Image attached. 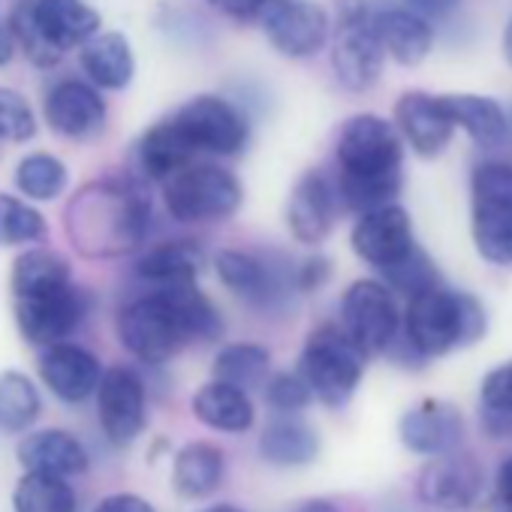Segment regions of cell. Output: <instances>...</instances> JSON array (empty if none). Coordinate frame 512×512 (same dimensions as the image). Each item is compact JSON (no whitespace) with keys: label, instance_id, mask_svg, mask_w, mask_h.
<instances>
[{"label":"cell","instance_id":"obj_1","mask_svg":"<svg viewBox=\"0 0 512 512\" xmlns=\"http://www.w3.org/2000/svg\"><path fill=\"white\" fill-rule=\"evenodd\" d=\"M223 335V317L208 296L190 287L154 290L118 314V341L142 362L163 365L190 341L208 344Z\"/></svg>","mask_w":512,"mask_h":512},{"label":"cell","instance_id":"obj_2","mask_svg":"<svg viewBox=\"0 0 512 512\" xmlns=\"http://www.w3.org/2000/svg\"><path fill=\"white\" fill-rule=\"evenodd\" d=\"M13 299L16 323L25 341L49 347L73 335L88 311L91 299L73 284L70 266L55 250H28L13 266Z\"/></svg>","mask_w":512,"mask_h":512},{"label":"cell","instance_id":"obj_3","mask_svg":"<svg viewBox=\"0 0 512 512\" xmlns=\"http://www.w3.org/2000/svg\"><path fill=\"white\" fill-rule=\"evenodd\" d=\"M151 226V202L130 184L94 181L67 205V235L88 260H112L136 250Z\"/></svg>","mask_w":512,"mask_h":512},{"label":"cell","instance_id":"obj_4","mask_svg":"<svg viewBox=\"0 0 512 512\" xmlns=\"http://www.w3.org/2000/svg\"><path fill=\"white\" fill-rule=\"evenodd\" d=\"M338 196L350 211L389 205L401 193V136L377 115H356L338 139Z\"/></svg>","mask_w":512,"mask_h":512},{"label":"cell","instance_id":"obj_5","mask_svg":"<svg viewBox=\"0 0 512 512\" xmlns=\"http://www.w3.org/2000/svg\"><path fill=\"white\" fill-rule=\"evenodd\" d=\"M485 329L488 317L476 296L446 290L440 284L410 296L404 335L419 359L446 356L458 347L476 344Z\"/></svg>","mask_w":512,"mask_h":512},{"label":"cell","instance_id":"obj_6","mask_svg":"<svg viewBox=\"0 0 512 512\" xmlns=\"http://www.w3.org/2000/svg\"><path fill=\"white\" fill-rule=\"evenodd\" d=\"M10 31L25 58L37 67H55L64 52L88 43L100 31V13L85 0H22Z\"/></svg>","mask_w":512,"mask_h":512},{"label":"cell","instance_id":"obj_7","mask_svg":"<svg viewBox=\"0 0 512 512\" xmlns=\"http://www.w3.org/2000/svg\"><path fill=\"white\" fill-rule=\"evenodd\" d=\"M365 353L341 326H320L308 335L302 350V377L311 386L314 398L326 407H344L362 383Z\"/></svg>","mask_w":512,"mask_h":512},{"label":"cell","instance_id":"obj_8","mask_svg":"<svg viewBox=\"0 0 512 512\" xmlns=\"http://www.w3.org/2000/svg\"><path fill=\"white\" fill-rule=\"evenodd\" d=\"M163 199L178 223H214L238 211L241 184L214 163H187L163 181Z\"/></svg>","mask_w":512,"mask_h":512},{"label":"cell","instance_id":"obj_9","mask_svg":"<svg viewBox=\"0 0 512 512\" xmlns=\"http://www.w3.org/2000/svg\"><path fill=\"white\" fill-rule=\"evenodd\" d=\"M470 187L476 250L494 266H512V166L479 163Z\"/></svg>","mask_w":512,"mask_h":512},{"label":"cell","instance_id":"obj_10","mask_svg":"<svg viewBox=\"0 0 512 512\" xmlns=\"http://www.w3.org/2000/svg\"><path fill=\"white\" fill-rule=\"evenodd\" d=\"M217 278L229 293L244 299L247 305L260 311H278L287 308L296 290V272L284 256L266 260L247 250H220L217 253Z\"/></svg>","mask_w":512,"mask_h":512},{"label":"cell","instance_id":"obj_11","mask_svg":"<svg viewBox=\"0 0 512 512\" xmlns=\"http://www.w3.org/2000/svg\"><path fill=\"white\" fill-rule=\"evenodd\" d=\"M383 46L374 34L365 0H341L338 4V40L332 67L347 91H368L383 73Z\"/></svg>","mask_w":512,"mask_h":512},{"label":"cell","instance_id":"obj_12","mask_svg":"<svg viewBox=\"0 0 512 512\" xmlns=\"http://www.w3.org/2000/svg\"><path fill=\"white\" fill-rule=\"evenodd\" d=\"M341 329L365 356L392 350L401 332L395 296L380 281H356L341 302Z\"/></svg>","mask_w":512,"mask_h":512},{"label":"cell","instance_id":"obj_13","mask_svg":"<svg viewBox=\"0 0 512 512\" xmlns=\"http://www.w3.org/2000/svg\"><path fill=\"white\" fill-rule=\"evenodd\" d=\"M172 121L196 154L232 157L247 145V136H250L244 115L229 100L214 97V94L187 100L172 115Z\"/></svg>","mask_w":512,"mask_h":512},{"label":"cell","instance_id":"obj_14","mask_svg":"<svg viewBox=\"0 0 512 512\" xmlns=\"http://www.w3.org/2000/svg\"><path fill=\"white\" fill-rule=\"evenodd\" d=\"M260 22L269 43L287 58H311L329 37V16L311 0H266Z\"/></svg>","mask_w":512,"mask_h":512},{"label":"cell","instance_id":"obj_15","mask_svg":"<svg viewBox=\"0 0 512 512\" xmlns=\"http://www.w3.org/2000/svg\"><path fill=\"white\" fill-rule=\"evenodd\" d=\"M97 416L103 434L115 446H127L145 431V383L133 368L115 365L103 371L97 386Z\"/></svg>","mask_w":512,"mask_h":512},{"label":"cell","instance_id":"obj_16","mask_svg":"<svg viewBox=\"0 0 512 512\" xmlns=\"http://www.w3.org/2000/svg\"><path fill=\"white\" fill-rule=\"evenodd\" d=\"M350 241H353V250H356L359 260H365L368 266H374L380 272L401 263L404 256L416 247L410 214L395 202L362 211L359 223L353 226Z\"/></svg>","mask_w":512,"mask_h":512},{"label":"cell","instance_id":"obj_17","mask_svg":"<svg viewBox=\"0 0 512 512\" xmlns=\"http://www.w3.org/2000/svg\"><path fill=\"white\" fill-rule=\"evenodd\" d=\"M398 434L401 443L416 455H446L464 440V416L449 401L425 398L401 416Z\"/></svg>","mask_w":512,"mask_h":512},{"label":"cell","instance_id":"obj_18","mask_svg":"<svg viewBox=\"0 0 512 512\" xmlns=\"http://www.w3.org/2000/svg\"><path fill=\"white\" fill-rule=\"evenodd\" d=\"M482 494V470L458 449L434 455L419 476V497L440 509H470Z\"/></svg>","mask_w":512,"mask_h":512},{"label":"cell","instance_id":"obj_19","mask_svg":"<svg viewBox=\"0 0 512 512\" xmlns=\"http://www.w3.org/2000/svg\"><path fill=\"white\" fill-rule=\"evenodd\" d=\"M46 121L64 139L82 142L106 127V103L94 85L64 79L46 97Z\"/></svg>","mask_w":512,"mask_h":512},{"label":"cell","instance_id":"obj_20","mask_svg":"<svg viewBox=\"0 0 512 512\" xmlns=\"http://www.w3.org/2000/svg\"><path fill=\"white\" fill-rule=\"evenodd\" d=\"M40 377L64 404L88 401L103 377L100 359L79 344H49L40 356Z\"/></svg>","mask_w":512,"mask_h":512},{"label":"cell","instance_id":"obj_21","mask_svg":"<svg viewBox=\"0 0 512 512\" xmlns=\"http://www.w3.org/2000/svg\"><path fill=\"white\" fill-rule=\"evenodd\" d=\"M335 211H338V187L332 184V178L320 169L305 172L293 187L290 208H287V223L293 238L302 244H320L335 226Z\"/></svg>","mask_w":512,"mask_h":512},{"label":"cell","instance_id":"obj_22","mask_svg":"<svg viewBox=\"0 0 512 512\" xmlns=\"http://www.w3.org/2000/svg\"><path fill=\"white\" fill-rule=\"evenodd\" d=\"M395 130L410 142L416 154L437 157L449 145L455 124L443 106V97L425 91H407L395 103Z\"/></svg>","mask_w":512,"mask_h":512},{"label":"cell","instance_id":"obj_23","mask_svg":"<svg viewBox=\"0 0 512 512\" xmlns=\"http://www.w3.org/2000/svg\"><path fill=\"white\" fill-rule=\"evenodd\" d=\"M19 464L28 473H52V476H85L91 467L88 449L82 446V440L64 428H46V431H34L28 434L19 449Z\"/></svg>","mask_w":512,"mask_h":512},{"label":"cell","instance_id":"obj_24","mask_svg":"<svg viewBox=\"0 0 512 512\" xmlns=\"http://www.w3.org/2000/svg\"><path fill=\"white\" fill-rule=\"evenodd\" d=\"M371 25H374V34H377L383 52H389L404 67L422 64L434 46V31H431L428 19L416 16L407 7L380 10L377 16H371Z\"/></svg>","mask_w":512,"mask_h":512},{"label":"cell","instance_id":"obj_25","mask_svg":"<svg viewBox=\"0 0 512 512\" xmlns=\"http://www.w3.org/2000/svg\"><path fill=\"white\" fill-rule=\"evenodd\" d=\"M202 272V250L193 241H166L151 247L136 263L139 281L154 290H175L196 284Z\"/></svg>","mask_w":512,"mask_h":512},{"label":"cell","instance_id":"obj_26","mask_svg":"<svg viewBox=\"0 0 512 512\" xmlns=\"http://www.w3.org/2000/svg\"><path fill=\"white\" fill-rule=\"evenodd\" d=\"M79 61H82V70L88 73V79L106 91H124L136 73L133 49H130L127 37L115 34V31L112 34L97 31L88 43H82Z\"/></svg>","mask_w":512,"mask_h":512},{"label":"cell","instance_id":"obj_27","mask_svg":"<svg viewBox=\"0 0 512 512\" xmlns=\"http://www.w3.org/2000/svg\"><path fill=\"white\" fill-rule=\"evenodd\" d=\"M190 407L202 425L223 431V434H241L256 419V410H253V401L247 398V392L238 386L220 383V380H211L208 386H202L193 395Z\"/></svg>","mask_w":512,"mask_h":512},{"label":"cell","instance_id":"obj_28","mask_svg":"<svg viewBox=\"0 0 512 512\" xmlns=\"http://www.w3.org/2000/svg\"><path fill=\"white\" fill-rule=\"evenodd\" d=\"M260 455L275 467H302L320 455V437L308 422L284 413L281 419H272L266 425L260 437Z\"/></svg>","mask_w":512,"mask_h":512},{"label":"cell","instance_id":"obj_29","mask_svg":"<svg viewBox=\"0 0 512 512\" xmlns=\"http://www.w3.org/2000/svg\"><path fill=\"white\" fill-rule=\"evenodd\" d=\"M223 470H226L223 452L214 443L196 440V443H187L175 455L172 485L184 500H199V497H208L220 488Z\"/></svg>","mask_w":512,"mask_h":512},{"label":"cell","instance_id":"obj_30","mask_svg":"<svg viewBox=\"0 0 512 512\" xmlns=\"http://www.w3.org/2000/svg\"><path fill=\"white\" fill-rule=\"evenodd\" d=\"M443 106L455 127H461L479 148H497L506 142L509 124L503 109L491 97L479 94H446Z\"/></svg>","mask_w":512,"mask_h":512},{"label":"cell","instance_id":"obj_31","mask_svg":"<svg viewBox=\"0 0 512 512\" xmlns=\"http://www.w3.org/2000/svg\"><path fill=\"white\" fill-rule=\"evenodd\" d=\"M193 157H196V151L187 145V139L181 136V130L175 127L172 118L151 127L139 142V166L154 181H166L169 175H175L178 169L193 163Z\"/></svg>","mask_w":512,"mask_h":512},{"label":"cell","instance_id":"obj_32","mask_svg":"<svg viewBox=\"0 0 512 512\" xmlns=\"http://www.w3.org/2000/svg\"><path fill=\"white\" fill-rule=\"evenodd\" d=\"M272 371V353L260 344H229L217 353L211 374L220 383L238 386V389H253L263 386Z\"/></svg>","mask_w":512,"mask_h":512},{"label":"cell","instance_id":"obj_33","mask_svg":"<svg viewBox=\"0 0 512 512\" xmlns=\"http://www.w3.org/2000/svg\"><path fill=\"white\" fill-rule=\"evenodd\" d=\"M479 422L485 434L512 437V359L491 368L479 389Z\"/></svg>","mask_w":512,"mask_h":512},{"label":"cell","instance_id":"obj_34","mask_svg":"<svg viewBox=\"0 0 512 512\" xmlns=\"http://www.w3.org/2000/svg\"><path fill=\"white\" fill-rule=\"evenodd\" d=\"M16 512H76V491L64 476L52 473H25L13 494Z\"/></svg>","mask_w":512,"mask_h":512},{"label":"cell","instance_id":"obj_35","mask_svg":"<svg viewBox=\"0 0 512 512\" xmlns=\"http://www.w3.org/2000/svg\"><path fill=\"white\" fill-rule=\"evenodd\" d=\"M40 392L37 386L19 374V371H4L0 374V431H28L37 416H40Z\"/></svg>","mask_w":512,"mask_h":512},{"label":"cell","instance_id":"obj_36","mask_svg":"<svg viewBox=\"0 0 512 512\" xmlns=\"http://www.w3.org/2000/svg\"><path fill=\"white\" fill-rule=\"evenodd\" d=\"M16 184L28 199L49 202L67 187V166L52 154H28L16 169Z\"/></svg>","mask_w":512,"mask_h":512},{"label":"cell","instance_id":"obj_37","mask_svg":"<svg viewBox=\"0 0 512 512\" xmlns=\"http://www.w3.org/2000/svg\"><path fill=\"white\" fill-rule=\"evenodd\" d=\"M46 238V217L19 196L0 193V247L34 244Z\"/></svg>","mask_w":512,"mask_h":512},{"label":"cell","instance_id":"obj_38","mask_svg":"<svg viewBox=\"0 0 512 512\" xmlns=\"http://www.w3.org/2000/svg\"><path fill=\"white\" fill-rule=\"evenodd\" d=\"M383 278L389 281L392 290L404 293L407 299L416 296V293H422V290H428V287H437L440 284V275H437V269L431 263V256L422 253L419 247H413L401 263L383 269Z\"/></svg>","mask_w":512,"mask_h":512},{"label":"cell","instance_id":"obj_39","mask_svg":"<svg viewBox=\"0 0 512 512\" xmlns=\"http://www.w3.org/2000/svg\"><path fill=\"white\" fill-rule=\"evenodd\" d=\"M34 133L37 121L28 100L13 88H0V142H28Z\"/></svg>","mask_w":512,"mask_h":512},{"label":"cell","instance_id":"obj_40","mask_svg":"<svg viewBox=\"0 0 512 512\" xmlns=\"http://www.w3.org/2000/svg\"><path fill=\"white\" fill-rule=\"evenodd\" d=\"M311 398H314V392H311V386L305 383L302 374L281 371L266 386V401L281 413H299V410H305L311 404Z\"/></svg>","mask_w":512,"mask_h":512},{"label":"cell","instance_id":"obj_41","mask_svg":"<svg viewBox=\"0 0 512 512\" xmlns=\"http://www.w3.org/2000/svg\"><path fill=\"white\" fill-rule=\"evenodd\" d=\"M329 275H332V263L326 260V256H311V260H305L296 269V290L299 293H314L329 281Z\"/></svg>","mask_w":512,"mask_h":512},{"label":"cell","instance_id":"obj_42","mask_svg":"<svg viewBox=\"0 0 512 512\" xmlns=\"http://www.w3.org/2000/svg\"><path fill=\"white\" fill-rule=\"evenodd\" d=\"M205 4H211L217 13H223L235 22H250V19H260L266 0H205Z\"/></svg>","mask_w":512,"mask_h":512},{"label":"cell","instance_id":"obj_43","mask_svg":"<svg viewBox=\"0 0 512 512\" xmlns=\"http://www.w3.org/2000/svg\"><path fill=\"white\" fill-rule=\"evenodd\" d=\"M94 512H157V509H154L145 497L130 494V491H121V494L103 497V500L94 506Z\"/></svg>","mask_w":512,"mask_h":512},{"label":"cell","instance_id":"obj_44","mask_svg":"<svg viewBox=\"0 0 512 512\" xmlns=\"http://www.w3.org/2000/svg\"><path fill=\"white\" fill-rule=\"evenodd\" d=\"M491 512H512V455L497 470L494 491H491Z\"/></svg>","mask_w":512,"mask_h":512},{"label":"cell","instance_id":"obj_45","mask_svg":"<svg viewBox=\"0 0 512 512\" xmlns=\"http://www.w3.org/2000/svg\"><path fill=\"white\" fill-rule=\"evenodd\" d=\"M461 0H407V10L422 19H446L458 10Z\"/></svg>","mask_w":512,"mask_h":512},{"label":"cell","instance_id":"obj_46","mask_svg":"<svg viewBox=\"0 0 512 512\" xmlns=\"http://www.w3.org/2000/svg\"><path fill=\"white\" fill-rule=\"evenodd\" d=\"M16 55V37L10 31V25L0 22V67H7Z\"/></svg>","mask_w":512,"mask_h":512},{"label":"cell","instance_id":"obj_47","mask_svg":"<svg viewBox=\"0 0 512 512\" xmlns=\"http://www.w3.org/2000/svg\"><path fill=\"white\" fill-rule=\"evenodd\" d=\"M293 512H341L338 506H332L329 500H308L302 506H296Z\"/></svg>","mask_w":512,"mask_h":512},{"label":"cell","instance_id":"obj_48","mask_svg":"<svg viewBox=\"0 0 512 512\" xmlns=\"http://www.w3.org/2000/svg\"><path fill=\"white\" fill-rule=\"evenodd\" d=\"M503 55H506V61L512 64V22L506 25V34H503Z\"/></svg>","mask_w":512,"mask_h":512},{"label":"cell","instance_id":"obj_49","mask_svg":"<svg viewBox=\"0 0 512 512\" xmlns=\"http://www.w3.org/2000/svg\"><path fill=\"white\" fill-rule=\"evenodd\" d=\"M205 512H244V509H238V506H232V503H220V506H211V509H205Z\"/></svg>","mask_w":512,"mask_h":512}]
</instances>
